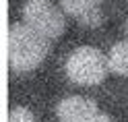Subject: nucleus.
<instances>
[{
	"label": "nucleus",
	"mask_w": 128,
	"mask_h": 122,
	"mask_svg": "<svg viewBox=\"0 0 128 122\" xmlns=\"http://www.w3.org/2000/svg\"><path fill=\"white\" fill-rule=\"evenodd\" d=\"M50 50V39L27 23H14L8 31V64L17 72L37 68Z\"/></svg>",
	"instance_id": "obj_1"
},
{
	"label": "nucleus",
	"mask_w": 128,
	"mask_h": 122,
	"mask_svg": "<svg viewBox=\"0 0 128 122\" xmlns=\"http://www.w3.org/2000/svg\"><path fill=\"white\" fill-rule=\"evenodd\" d=\"M91 122H112V118H110V116H106V114H99V116H95Z\"/></svg>",
	"instance_id": "obj_8"
},
{
	"label": "nucleus",
	"mask_w": 128,
	"mask_h": 122,
	"mask_svg": "<svg viewBox=\"0 0 128 122\" xmlns=\"http://www.w3.org/2000/svg\"><path fill=\"white\" fill-rule=\"evenodd\" d=\"M108 70H110L108 56H103V52H99L93 46L76 48L66 60V77L72 83L83 87L99 85L106 79Z\"/></svg>",
	"instance_id": "obj_2"
},
{
	"label": "nucleus",
	"mask_w": 128,
	"mask_h": 122,
	"mask_svg": "<svg viewBox=\"0 0 128 122\" xmlns=\"http://www.w3.org/2000/svg\"><path fill=\"white\" fill-rule=\"evenodd\" d=\"M91 2H95V4H99V2H101V0H91Z\"/></svg>",
	"instance_id": "obj_9"
},
{
	"label": "nucleus",
	"mask_w": 128,
	"mask_h": 122,
	"mask_svg": "<svg viewBox=\"0 0 128 122\" xmlns=\"http://www.w3.org/2000/svg\"><path fill=\"white\" fill-rule=\"evenodd\" d=\"M101 112L97 103L89 97H81V95L64 97L56 108V116L60 122H91Z\"/></svg>",
	"instance_id": "obj_4"
},
{
	"label": "nucleus",
	"mask_w": 128,
	"mask_h": 122,
	"mask_svg": "<svg viewBox=\"0 0 128 122\" xmlns=\"http://www.w3.org/2000/svg\"><path fill=\"white\" fill-rule=\"evenodd\" d=\"M23 19L29 27L48 39H56L66 29V19L60 9H56L48 0H29L23 9Z\"/></svg>",
	"instance_id": "obj_3"
},
{
	"label": "nucleus",
	"mask_w": 128,
	"mask_h": 122,
	"mask_svg": "<svg viewBox=\"0 0 128 122\" xmlns=\"http://www.w3.org/2000/svg\"><path fill=\"white\" fill-rule=\"evenodd\" d=\"M108 64H110V70H112V72L128 77V39H126V42L116 44V46L110 50V54H108Z\"/></svg>",
	"instance_id": "obj_5"
},
{
	"label": "nucleus",
	"mask_w": 128,
	"mask_h": 122,
	"mask_svg": "<svg viewBox=\"0 0 128 122\" xmlns=\"http://www.w3.org/2000/svg\"><path fill=\"white\" fill-rule=\"evenodd\" d=\"M126 35H128V21H126Z\"/></svg>",
	"instance_id": "obj_10"
},
{
	"label": "nucleus",
	"mask_w": 128,
	"mask_h": 122,
	"mask_svg": "<svg viewBox=\"0 0 128 122\" xmlns=\"http://www.w3.org/2000/svg\"><path fill=\"white\" fill-rule=\"evenodd\" d=\"M60 4H62L64 13L70 15V17H76L78 21H81L89 11H93L95 6H97L95 2H91V0H60Z\"/></svg>",
	"instance_id": "obj_6"
},
{
	"label": "nucleus",
	"mask_w": 128,
	"mask_h": 122,
	"mask_svg": "<svg viewBox=\"0 0 128 122\" xmlns=\"http://www.w3.org/2000/svg\"><path fill=\"white\" fill-rule=\"evenodd\" d=\"M8 122H37V120H35L33 114H31V110H27V108H14L8 114Z\"/></svg>",
	"instance_id": "obj_7"
}]
</instances>
